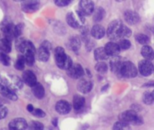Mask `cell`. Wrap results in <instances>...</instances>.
Segmentation results:
<instances>
[{
  "label": "cell",
  "mask_w": 154,
  "mask_h": 130,
  "mask_svg": "<svg viewBox=\"0 0 154 130\" xmlns=\"http://www.w3.org/2000/svg\"><path fill=\"white\" fill-rule=\"evenodd\" d=\"M54 58L55 63L58 67L63 70H69L72 65V59L67 56L65 53L64 49L62 47H57L54 50Z\"/></svg>",
  "instance_id": "1"
},
{
  "label": "cell",
  "mask_w": 154,
  "mask_h": 130,
  "mask_svg": "<svg viewBox=\"0 0 154 130\" xmlns=\"http://www.w3.org/2000/svg\"><path fill=\"white\" fill-rule=\"evenodd\" d=\"M119 119L120 121L125 122L128 124H133V125H141L143 123V119L141 116H139L135 110H130L124 111L119 116Z\"/></svg>",
  "instance_id": "2"
},
{
  "label": "cell",
  "mask_w": 154,
  "mask_h": 130,
  "mask_svg": "<svg viewBox=\"0 0 154 130\" xmlns=\"http://www.w3.org/2000/svg\"><path fill=\"white\" fill-rule=\"evenodd\" d=\"M122 26H123V24L119 20H115L111 22L108 26L107 31H106L108 37L112 40L121 38Z\"/></svg>",
  "instance_id": "3"
},
{
  "label": "cell",
  "mask_w": 154,
  "mask_h": 130,
  "mask_svg": "<svg viewBox=\"0 0 154 130\" xmlns=\"http://www.w3.org/2000/svg\"><path fill=\"white\" fill-rule=\"evenodd\" d=\"M137 69L135 65L130 61H124L119 76L125 78H134L137 76Z\"/></svg>",
  "instance_id": "4"
},
{
  "label": "cell",
  "mask_w": 154,
  "mask_h": 130,
  "mask_svg": "<svg viewBox=\"0 0 154 130\" xmlns=\"http://www.w3.org/2000/svg\"><path fill=\"white\" fill-rule=\"evenodd\" d=\"M4 85L8 87L12 91L19 90L23 87V81L17 76L14 75H8L4 79Z\"/></svg>",
  "instance_id": "5"
},
{
  "label": "cell",
  "mask_w": 154,
  "mask_h": 130,
  "mask_svg": "<svg viewBox=\"0 0 154 130\" xmlns=\"http://www.w3.org/2000/svg\"><path fill=\"white\" fill-rule=\"evenodd\" d=\"M16 48L23 54L28 52H35V46L30 41H26L23 39H19L16 42Z\"/></svg>",
  "instance_id": "6"
},
{
  "label": "cell",
  "mask_w": 154,
  "mask_h": 130,
  "mask_svg": "<svg viewBox=\"0 0 154 130\" xmlns=\"http://www.w3.org/2000/svg\"><path fill=\"white\" fill-rule=\"evenodd\" d=\"M51 44L48 41H44L38 50V57L41 61L45 62L49 59Z\"/></svg>",
  "instance_id": "7"
},
{
  "label": "cell",
  "mask_w": 154,
  "mask_h": 130,
  "mask_svg": "<svg viewBox=\"0 0 154 130\" xmlns=\"http://www.w3.org/2000/svg\"><path fill=\"white\" fill-rule=\"evenodd\" d=\"M138 70L141 75L148 76L154 72V66L149 60H142L138 63Z\"/></svg>",
  "instance_id": "8"
},
{
  "label": "cell",
  "mask_w": 154,
  "mask_h": 130,
  "mask_svg": "<svg viewBox=\"0 0 154 130\" xmlns=\"http://www.w3.org/2000/svg\"><path fill=\"white\" fill-rule=\"evenodd\" d=\"M79 11L85 16L90 15L94 11V5L92 1L89 0H82L79 2Z\"/></svg>",
  "instance_id": "9"
},
{
  "label": "cell",
  "mask_w": 154,
  "mask_h": 130,
  "mask_svg": "<svg viewBox=\"0 0 154 130\" xmlns=\"http://www.w3.org/2000/svg\"><path fill=\"white\" fill-rule=\"evenodd\" d=\"M67 74L69 77L73 78V79H79L84 76V70L82 67L79 63H75L72 64V67L66 70Z\"/></svg>",
  "instance_id": "10"
},
{
  "label": "cell",
  "mask_w": 154,
  "mask_h": 130,
  "mask_svg": "<svg viewBox=\"0 0 154 130\" xmlns=\"http://www.w3.org/2000/svg\"><path fill=\"white\" fill-rule=\"evenodd\" d=\"M28 125L26 121L23 118H16L9 122V130H26Z\"/></svg>",
  "instance_id": "11"
},
{
  "label": "cell",
  "mask_w": 154,
  "mask_h": 130,
  "mask_svg": "<svg viewBox=\"0 0 154 130\" xmlns=\"http://www.w3.org/2000/svg\"><path fill=\"white\" fill-rule=\"evenodd\" d=\"M124 61H122V59L119 57L118 56L116 57H113L111 59L110 62H109V65H110V68L113 73H116V74H120V70L122 68V66L123 64Z\"/></svg>",
  "instance_id": "12"
},
{
  "label": "cell",
  "mask_w": 154,
  "mask_h": 130,
  "mask_svg": "<svg viewBox=\"0 0 154 130\" xmlns=\"http://www.w3.org/2000/svg\"><path fill=\"white\" fill-rule=\"evenodd\" d=\"M104 49L106 51L108 56H112V57H116L120 52V48L119 45L115 42H108L106 44L104 47Z\"/></svg>",
  "instance_id": "13"
},
{
  "label": "cell",
  "mask_w": 154,
  "mask_h": 130,
  "mask_svg": "<svg viewBox=\"0 0 154 130\" xmlns=\"http://www.w3.org/2000/svg\"><path fill=\"white\" fill-rule=\"evenodd\" d=\"M124 17H125V21L131 25L136 24L140 21V16L137 12L134 11H131V10H128L124 14Z\"/></svg>",
  "instance_id": "14"
},
{
  "label": "cell",
  "mask_w": 154,
  "mask_h": 130,
  "mask_svg": "<svg viewBox=\"0 0 154 130\" xmlns=\"http://www.w3.org/2000/svg\"><path fill=\"white\" fill-rule=\"evenodd\" d=\"M55 109L57 112L60 114H67L71 110V106L68 101H64V100H61V101H57L56 104Z\"/></svg>",
  "instance_id": "15"
},
{
  "label": "cell",
  "mask_w": 154,
  "mask_h": 130,
  "mask_svg": "<svg viewBox=\"0 0 154 130\" xmlns=\"http://www.w3.org/2000/svg\"><path fill=\"white\" fill-rule=\"evenodd\" d=\"M22 77H23V82L29 86L32 87L37 83L36 76L30 70H26V71L23 72Z\"/></svg>",
  "instance_id": "16"
},
{
  "label": "cell",
  "mask_w": 154,
  "mask_h": 130,
  "mask_svg": "<svg viewBox=\"0 0 154 130\" xmlns=\"http://www.w3.org/2000/svg\"><path fill=\"white\" fill-rule=\"evenodd\" d=\"M39 8V2L37 1H27L22 5V9L26 13H32L36 11Z\"/></svg>",
  "instance_id": "17"
},
{
  "label": "cell",
  "mask_w": 154,
  "mask_h": 130,
  "mask_svg": "<svg viewBox=\"0 0 154 130\" xmlns=\"http://www.w3.org/2000/svg\"><path fill=\"white\" fill-rule=\"evenodd\" d=\"M92 82L87 79H82L77 85V88L80 92L88 93L92 88Z\"/></svg>",
  "instance_id": "18"
},
{
  "label": "cell",
  "mask_w": 154,
  "mask_h": 130,
  "mask_svg": "<svg viewBox=\"0 0 154 130\" xmlns=\"http://www.w3.org/2000/svg\"><path fill=\"white\" fill-rule=\"evenodd\" d=\"M0 93H1L4 97L7 98L11 100V101H16V100L17 99V94H15V92L2 83L0 84Z\"/></svg>",
  "instance_id": "19"
},
{
  "label": "cell",
  "mask_w": 154,
  "mask_h": 130,
  "mask_svg": "<svg viewBox=\"0 0 154 130\" xmlns=\"http://www.w3.org/2000/svg\"><path fill=\"white\" fill-rule=\"evenodd\" d=\"M91 36L97 39H102L105 35V29L100 24L94 25L91 30Z\"/></svg>",
  "instance_id": "20"
},
{
  "label": "cell",
  "mask_w": 154,
  "mask_h": 130,
  "mask_svg": "<svg viewBox=\"0 0 154 130\" xmlns=\"http://www.w3.org/2000/svg\"><path fill=\"white\" fill-rule=\"evenodd\" d=\"M14 26L11 23H6L5 26L2 27V32L5 36V39H8L9 41L12 40L14 37Z\"/></svg>",
  "instance_id": "21"
},
{
  "label": "cell",
  "mask_w": 154,
  "mask_h": 130,
  "mask_svg": "<svg viewBox=\"0 0 154 130\" xmlns=\"http://www.w3.org/2000/svg\"><path fill=\"white\" fill-rule=\"evenodd\" d=\"M140 53H141V55L145 58V60L150 61L151 60L154 59V51L149 45H143L142 47Z\"/></svg>",
  "instance_id": "22"
},
{
  "label": "cell",
  "mask_w": 154,
  "mask_h": 130,
  "mask_svg": "<svg viewBox=\"0 0 154 130\" xmlns=\"http://www.w3.org/2000/svg\"><path fill=\"white\" fill-rule=\"evenodd\" d=\"M32 89L34 96L38 99L42 98L45 95V89H44V87L42 86V84L37 82L34 86L32 87Z\"/></svg>",
  "instance_id": "23"
},
{
  "label": "cell",
  "mask_w": 154,
  "mask_h": 130,
  "mask_svg": "<svg viewBox=\"0 0 154 130\" xmlns=\"http://www.w3.org/2000/svg\"><path fill=\"white\" fill-rule=\"evenodd\" d=\"M85 98L81 95H75L73 98V107L75 110H80L85 106Z\"/></svg>",
  "instance_id": "24"
},
{
  "label": "cell",
  "mask_w": 154,
  "mask_h": 130,
  "mask_svg": "<svg viewBox=\"0 0 154 130\" xmlns=\"http://www.w3.org/2000/svg\"><path fill=\"white\" fill-rule=\"evenodd\" d=\"M66 22L72 28H79L80 24L79 23V20L76 19V17L72 12H69L66 14Z\"/></svg>",
  "instance_id": "25"
},
{
  "label": "cell",
  "mask_w": 154,
  "mask_h": 130,
  "mask_svg": "<svg viewBox=\"0 0 154 130\" xmlns=\"http://www.w3.org/2000/svg\"><path fill=\"white\" fill-rule=\"evenodd\" d=\"M0 50L3 53L10 52L11 50V41L5 39V38L0 39Z\"/></svg>",
  "instance_id": "26"
},
{
  "label": "cell",
  "mask_w": 154,
  "mask_h": 130,
  "mask_svg": "<svg viewBox=\"0 0 154 130\" xmlns=\"http://www.w3.org/2000/svg\"><path fill=\"white\" fill-rule=\"evenodd\" d=\"M94 58L97 60H103L108 58V55L104 48H97L94 51Z\"/></svg>",
  "instance_id": "27"
},
{
  "label": "cell",
  "mask_w": 154,
  "mask_h": 130,
  "mask_svg": "<svg viewBox=\"0 0 154 130\" xmlns=\"http://www.w3.org/2000/svg\"><path fill=\"white\" fill-rule=\"evenodd\" d=\"M69 47L71 48V49L73 50L74 51H76L79 49L81 45V42H80V39L78 36H73L70 38L69 39Z\"/></svg>",
  "instance_id": "28"
},
{
  "label": "cell",
  "mask_w": 154,
  "mask_h": 130,
  "mask_svg": "<svg viewBox=\"0 0 154 130\" xmlns=\"http://www.w3.org/2000/svg\"><path fill=\"white\" fill-rule=\"evenodd\" d=\"M105 16V11L102 8H97L94 11L93 20L95 22H100L103 19Z\"/></svg>",
  "instance_id": "29"
},
{
  "label": "cell",
  "mask_w": 154,
  "mask_h": 130,
  "mask_svg": "<svg viewBox=\"0 0 154 130\" xmlns=\"http://www.w3.org/2000/svg\"><path fill=\"white\" fill-rule=\"evenodd\" d=\"M112 130H131V126L129 124L119 120L114 124Z\"/></svg>",
  "instance_id": "30"
},
{
  "label": "cell",
  "mask_w": 154,
  "mask_h": 130,
  "mask_svg": "<svg viewBox=\"0 0 154 130\" xmlns=\"http://www.w3.org/2000/svg\"><path fill=\"white\" fill-rule=\"evenodd\" d=\"M135 39L138 43L141 45H146L149 42V38L146 35L143 34V33H138L135 36Z\"/></svg>",
  "instance_id": "31"
},
{
  "label": "cell",
  "mask_w": 154,
  "mask_h": 130,
  "mask_svg": "<svg viewBox=\"0 0 154 130\" xmlns=\"http://www.w3.org/2000/svg\"><path fill=\"white\" fill-rule=\"evenodd\" d=\"M23 57H24L25 59V63H26L29 66H32L34 63V61H35V53L33 52H28L26 53V54H23Z\"/></svg>",
  "instance_id": "32"
},
{
  "label": "cell",
  "mask_w": 154,
  "mask_h": 130,
  "mask_svg": "<svg viewBox=\"0 0 154 130\" xmlns=\"http://www.w3.org/2000/svg\"><path fill=\"white\" fill-rule=\"evenodd\" d=\"M95 70H97V72L99 73H104L107 71L108 70V67H107V64H106L105 62L103 61H100L95 65Z\"/></svg>",
  "instance_id": "33"
},
{
  "label": "cell",
  "mask_w": 154,
  "mask_h": 130,
  "mask_svg": "<svg viewBox=\"0 0 154 130\" xmlns=\"http://www.w3.org/2000/svg\"><path fill=\"white\" fill-rule=\"evenodd\" d=\"M143 101L144 102V104H147V105L152 104L154 102V99L151 94V92H149V91L144 92V94H143Z\"/></svg>",
  "instance_id": "34"
},
{
  "label": "cell",
  "mask_w": 154,
  "mask_h": 130,
  "mask_svg": "<svg viewBox=\"0 0 154 130\" xmlns=\"http://www.w3.org/2000/svg\"><path fill=\"white\" fill-rule=\"evenodd\" d=\"M29 130H43V124L37 121H32L29 124Z\"/></svg>",
  "instance_id": "35"
},
{
  "label": "cell",
  "mask_w": 154,
  "mask_h": 130,
  "mask_svg": "<svg viewBox=\"0 0 154 130\" xmlns=\"http://www.w3.org/2000/svg\"><path fill=\"white\" fill-rule=\"evenodd\" d=\"M25 59L24 57L23 56H19L18 58H17V61L15 63V68L19 70H22L24 68L25 65Z\"/></svg>",
  "instance_id": "36"
},
{
  "label": "cell",
  "mask_w": 154,
  "mask_h": 130,
  "mask_svg": "<svg viewBox=\"0 0 154 130\" xmlns=\"http://www.w3.org/2000/svg\"><path fill=\"white\" fill-rule=\"evenodd\" d=\"M0 61L5 66H9L10 63H11V59L8 54L1 52L0 53Z\"/></svg>",
  "instance_id": "37"
},
{
  "label": "cell",
  "mask_w": 154,
  "mask_h": 130,
  "mask_svg": "<svg viewBox=\"0 0 154 130\" xmlns=\"http://www.w3.org/2000/svg\"><path fill=\"white\" fill-rule=\"evenodd\" d=\"M118 45H119L120 49L127 50V49H128L130 47H131V42H130V41L128 40V39H122V40L119 41V42Z\"/></svg>",
  "instance_id": "38"
},
{
  "label": "cell",
  "mask_w": 154,
  "mask_h": 130,
  "mask_svg": "<svg viewBox=\"0 0 154 130\" xmlns=\"http://www.w3.org/2000/svg\"><path fill=\"white\" fill-rule=\"evenodd\" d=\"M22 29H23V24L22 23H19V24L14 26V37H18L21 35Z\"/></svg>",
  "instance_id": "39"
},
{
  "label": "cell",
  "mask_w": 154,
  "mask_h": 130,
  "mask_svg": "<svg viewBox=\"0 0 154 130\" xmlns=\"http://www.w3.org/2000/svg\"><path fill=\"white\" fill-rule=\"evenodd\" d=\"M131 35V29L128 27H127L126 26H122V33H121V38L122 37H129Z\"/></svg>",
  "instance_id": "40"
},
{
  "label": "cell",
  "mask_w": 154,
  "mask_h": 130,
  "mask_svg": "<svg viewBox=\"0 0 154 130\" xmlns=\"http://www.w3.org/2000/svg\"><path fill=\"white\" fill-rule=\"evenodd\" d=\"M32 114H33L35 116H36V117L42 118L45 116V112H44L43 110H41V109H34V110L32 112Z\"/></svg>",
  "instance_id": "41"
},
{
  "label": "cell",
  "mask_w": 154,
  "mask_h": 130,
  "mask_svg": "<svg viewBox=\"0 0 154 130\" xmlns=\"http://www.w3.org/2000/svg\"><path fill=\"white\" fill-rule=\"evenodd\" d=\"M70 2L71 1H69V0H57V1L54 2V3L59 7H65L67 6Z\"/></svg>",
  "instance_id": "42"
},
{
  "label": "cell",
  "mask_w": 154,
  "mask_h": 130,
  "mask_svg": "<svg viewBox=\"0 0 154 130\" xmlns=\"http://www.w3.org/2000/svg\"><path fill=\"white\" fill-rule=\"evenodd\" d=\"M8 113V109L3 105H0V119H3Z\"/></svg>",
  "instance_id": "43"
},
{
  "label": "cell",
  "mask_w": 154,
  "mask_h": 130,
  "mask_svg": "<svg viewBox=\"0 0 154 130\" xmlns=\"http://www.w3.org/2000/svg\"><path fill=\"white\" fill-rule=\"evenodd\" d=\"M143 87H154V80L149 81V82H146L143 85Z\"/></svg>",
  "instance_id": "44"
},
{
  "label": "cell",
  "mask_w": 154,
  "mask_h": 130,
  "mask_svg": "<svg viewBox=\"0 0 154 130\" xmlns=\"http://www.w3.org/2000/svg\"><path fill=\"white\" fill-rule=\"evenodd\" d=\"M27 110H28V111H29V112L33 111L34 108H33V107H32V104H29V105L27 106Z\"/></svg>",
  "instance_id": "45"
},
{
  "label": "cell",
  "mask_w": 154,
  "mask_h": 130,
  "mask_svg": "<svg viewBox=\"0 0 154 130\" xmlns=\"http://www.w3.org/2000/svg\"><path fill=\"white\" fill-rule=\"evenodd\" d=\"M52 123L54 126H57V118H54V119H52Z\"/></svg>",
  "instance_id": "46"
},
{
  "label": "cell",
  "mask_w": 154,
  "mask_h": 130,
  "mask_svg": "<svg viewBox=\"0 0 154 130\" xmlns=\"http://www.w3.org/2000/svg\"><path fill=\"white\" fill-rule=\"evenodd\" d=\"M151 94H152V98H153V99H154V90L152 91V92H151Z\"/></svg>",
  "instance_id": "47"
},
{
  "label": "cell",
  "mask_w": 154,
  "mask_h": 130,
  "mask_svg": "<svg viewBox=\"0 0 154 130\" xmlns=\"http://www.w3.org/2000/svg\"><path fill=\"white\" fill-rule=\"evenodd\" d=\"M1 82H2V78H1V76H0V84H1Z\"/></svg>",
  "instance_id": "48"
}]
</instances>
